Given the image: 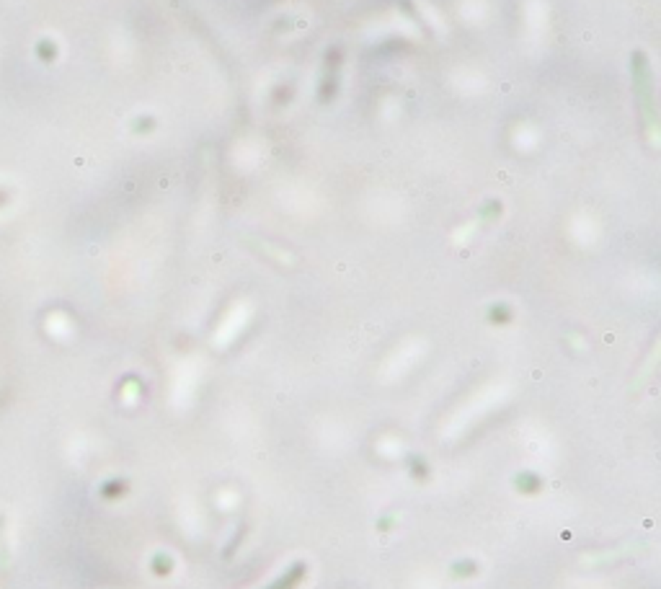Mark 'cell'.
Here are the masks:
<instances>
[{"label": "cell", "mask_w": 661, "mask_h": 589, "mask_svg": "<svg viewBox=\"0 0 661 589\" xmlns=\"http://www.w3.org/2000/svg\"><path fill=\"white\" fill-rule=\"evenodd\" d=\"M635 80H638V98L649 109V117L653 119V96H651V78H649V62L641 52L635 55Z\"/></svg>", "instance_id": "cell-1"}, {"label": "cell", "mask_w": 661, "mask_h": 589, "mask_svg": "<svg viewBox=\"0 0 661 589\" xmlns=\"http://www.w3.org/2000/svg\"><path fill=\"white\" fill-rule=\"evenodd\" d=\"M297 577H300V571H295V577H285V579L279 581L276 587H271V589H292V587H295V579H297Z\"/></svg>", "instance_id": "cell-2"}]
</instances>
